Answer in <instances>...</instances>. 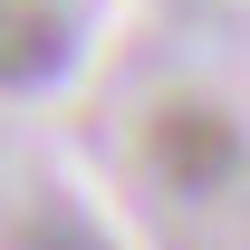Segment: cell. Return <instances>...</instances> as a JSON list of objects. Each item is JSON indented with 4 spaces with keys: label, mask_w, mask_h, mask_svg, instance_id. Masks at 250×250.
I'll list each match as a JSON object with an SVG mask.
<instances>
[{
    "label": "cell",
    "mask_w": 250,
    "mask_h": 250,
    "mask_svg": "<svg viewBox=\"0 0 250 250\" xmlns=\"http://www.w3.org/2000/svg\"><path fill=\"white\" fill-rule=\"evenodd\" d=\"M154 164H164L183 192H212L221 173L241 164V135H231L221 106H164V116H154Z\"/></svg>",
    "instance_id": "1"
}]
</instances>
